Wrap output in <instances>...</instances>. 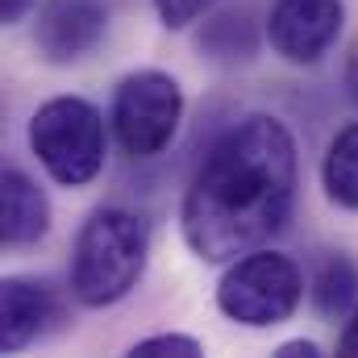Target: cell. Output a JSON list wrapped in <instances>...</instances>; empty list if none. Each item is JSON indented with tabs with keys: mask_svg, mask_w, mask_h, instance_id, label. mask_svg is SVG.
Segmentation results:
<instances>
[{
	"mask_svg": "<svg viewBox=\"0 0 358 358\" xmlns=\"http://www.w3.org/2000/svg\"><path fill=\"white\" fill-rule=\"evenodd\" d=\"M296 138L271 117L250 113L229 125L196 167L179 204V234L200 263H234L271 246L296 208Z\"/></svg>",
	"mask_w": 358,
	"mask_h": 358,
	"instance_id": "1",
	"label": "cell"
},
{
	"mask_svg": "<svg viewBox=\"0 0 358 358\" xmlns=\"http://www.w3.org/2000/svg\"><path fill=\"white\" fill-rule=\"evenodd\" d=\"M150 263V221L134 208H96L76 234L67 287L84 308H108L125 300Z\"/></svg>",
	"mask_w": 358,
	"mask_h": 358,
	"instance_id": "2",
	"label": "cell"
},
{
	"mask_svg": "<svg viewBox=\"0 0 358 358\" xmlns=\"http://www.w3.org/2000/svg\"><path fill=\"white\" fill-rule=\"evenodd\" d=\"M29 150L63 187H84L104 171L108 134L100 108L84 96H55L29 117Z\"/></svg>",
	"mask_w": 358,
	"mask_h": 358,
	"instance_id": "3",
	"label": "cell"
},
{
	"mask_svg": "<svg viewBox=\"0 0 358 358\" xmlns=\"http://www.w3.org/2000/svg\"><path fill=\"white\" fill-rule=\"evenodd\" d=\"M300 300H304V275L287 255L271 246H259L225 263V275L217 283V308L246 329L283 325L300 308Z\"/></svg>",
	"mask_w": 358,
	"mask_h": 358,
	"instance_id": "4",
	"label": "cell"
},
{
	"mask_svg": "<svg viewBox=\"0 0 358 358\" xmlns=\"http://www.w3.org/2000/svg\"><path fill=\"white\" fill-rule=\"evenodd\" d=\"M113 138L129 159H155L163 155L179 134L183 121V88L176 76L159 67L129 71L113 92Z\"/></svg>",
	"mask_w": 358,
	"mask_h": 358,
	"instance_id": "5",
	"label": "cell"
},
{
	"mask_svg": "<svg viewBox=\"0 0 358 358\" xmlns=\"http://www.w3.org/2000/svg\"><path fill=\"white\" fill-rule=\"evenodd\" d=\"M346 25V0H271L267 42L292 67L321 63Z\"/></svg>",
	"mask_w": 358,
	"mask_h": 358,
	"instance_id": "6",
	"label": "cell"
},
{
	"mask_svg": "<svg viewBox=\"0 0 358 358\" xmlns=\"http://www.w3.org/2000/svg\"><path fill=\"white\" fill-rule=\"evenodd\" d=\"M108 34L104 0H42L34 21V46L46 63L67 67L88 59Z\"/></svg>",
	"mask_w": 358,
	"mask_h": 358,
	"instance_id": "7",
	"label": "cell"
},
{
	"mask_svg": "<svg viewBox=\"0 0 358 358\" xmlns=\"http://www.w3.org/2000/svg\"><path fill=\"white\" fill-rule=\"evenodd\" d=\"M59 321V292L34 275H4L0 283V350L17 355L34 346Z\"/></svg>",
	"mask_w": 358,
	"mask_h": 358,
	"instance_id": "8",
	"label": "cell"
},
{
	"mask_svg": "<svg viewBox=\"0 0 358 358\" xmlns=\"http://www.w3.org/2000/svg\"><path fill=\"white\" fill-rule=\"evenodd\" d=\"M50 234V200L21 167H4L0 179V238L8 250H29Z\"/></svg>",
	"mask_w": 358,
	"mask_h": 358,
	"instance_id": "9",
	"label": "cell"
},
{
	"mask_svg": "<svg viewBox=\"0 0 358 358\" xmlns=\"http://www.w3.org/2000/svg\"><path fill=\"white\" fill-rule=\"evenodd\" d=\"M321 183H325V196L334 208L358 213V121L334 134L325 163H321Z\"/></svg>",
	"mask_w": 358,
	"mask_h": 358,
	"instance_id": "10",
	"label": "cell"
},
{
	"mask_svg": "<svg viewBox=\"0 0 358 358\" xmlns=\"http://www.w3.org/2000/svg\"><path fill=\"white\" fill-rule=\"evenodd\" d=\"M308 296H313V308L329 321L338 317H350V308L358 304V267L350 255L334 250L321 259V267L308 283Z\"/></svg>",
	"mask_w": 358,
	"mask_h": 358,
	"instance_id": "11",
	"label": "cell"
},
{
	"mask_svg": "<svg viewBox=\"0 0 358 358\" xmlns=\"http://www.w3.org/2000/svg\"><path fill=\"white\" fill-rule=\"evenodd\" d=\"M200 46H204L213 59H221V63H238V59H250V55H255L259 38H255L246 13H217V17L204 21Z\"/></svg>",
	"mask_w": 358,
	"mask_h": 358,
	"instance_id": "12",
	"label": "cell"
},
{
	"mask_svg": "<svg viewBox=\"0 0 358 358\" xmlns=\"http://www.w3.org/2000/svg\"><path fill=\"white\" fill-rule=\"evenodd\" d=\"M204 342L192 334H155L129 346V358H200Z\"/></svg>",
	"mask_w": 358,
	"mask_h": 358,
	"instance_id": "13",
	"label": "cell"
},
{
	"mask_svg": "<svg viewBox=\"0 0 358 358\" xmlns=\"http://www.w3.org/2000/svg\"><path fill=\"white\" fill-rule=\"evenodd\" d=\"M155 4V13H159V21L167 25V29H187L192 21H200L217 0H150Z\"/></svg>",
	"mask_w": 358,
	"mask_h": 358,
	"instance_id": "14",
	"label": "cell"
},
{
	"mask_svg": "<svg viewBox=\"0 0 358 358\" xmlns=\"http://www.w3.org/2000/svg\"><path fill=\"white\" fill-rule=\"evenodd\" d=\"M338 355L342 358H358V304L350 308V321H346L342 334H338Z\"/></svg>",
	"mask_w": 358,
	"mask_h": 358,
	"instance_id": "15",
	"label": "cell"
},
{
	"mask_svg": "<svg viewBox=\"0 0 358 358\" xmlns=\"http://www.w3.org/2000/svg\"><path fill=\"white\" fill-rule=\"evenodd\" d=\"M275 358H321V346L308 342V338H296V342L275 346Z\"/></svg>",
	"mask_w": 358,
	"mask_h": 358,
	"instance_id": "16",
	"label": "cell"
},
{
	"mask_svg": "<svg viewBox=\"0 0 358 358\" xmlns=\"http://www.w3.org/2000/svg\"><path fill=\"white\" fill-rule=\"evenodd\" d=\"M29 8H34V0H0V17H4V25H17Z\"/></svg>",
	"mask_w": 358,
	"mask_h": 358,
	"instance_id": "17",
	"label": "cell"
},
{
	"mask_svg": "<svg viewBox=\"0 0 358 358\" xmlns=\"http://www.w3.org/2000/svg\"><path fill=\"white\" fill-rule=\"evenodd\" d=\"M342 84H346V96L355 100V108H358V50L346 59V71H342Z\"/></svg>",
	"mask_w": 358,
	"mask_h": 358,
	"instance_id": "18",
	"label": "cell"
}]
</instances>
